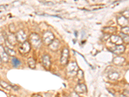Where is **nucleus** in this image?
Here are the masks:
<instances>
[{
  "instance_id": "nucleus-29",
  "label": "nucleus",
  "mask_w": 129,
  "mask_h": 97,
  "mask_svg": "<svg viewBox=\"0 0 129 97\" xmlns=\"http://www.w3.org/2000/svg\"><path fill=\"white\" fill-rule=\"evenodd\" d=\"M120 97H127L126 95H124V94H122L120 96Z\"/></svg>"
},
{
  "instance_id": "nucleus-27",
  "label": "nucleus",
  "mask_w": 129,
  "mask_h": 97,
  "mask_svg": "<svg viewBox=\"0 0 129 97\" xmlns=\"http://www.w3.org/2000/svg\"><path fill=\"white\" fill-rule=\"evenodd\" d=\"M70 97H80V96L77 94V93H76V92H73V93L71 94Z\"/></svg>"
},
{
  "instance_id": "nucleus-16",
  "label": "nucleus",
  "mask_w": 129,
  "mask_h": 97,
  "mask_svg": "<svg viewBox=\"0 0 129 97\" xmlns=\"http://www.w3.org/2000/svg\"><path fill=\"white\" fill-rule=\"evenodd\" d=\"M103 32H104V34H113L114 32H116L117 28L115 27H104L103 29Z\"/></svg>"
},
{
  "instance_id": "nucleus-5",
  "label": "nucleus",
  "mask_w": 129,
  "mask_h": 97,
  "mask_svg": "<svg viewBox=\"0 0 129 97\" xmlns=\"http://www.w3.org/2000/svg\"><path fill=\"white\" fill-rule=\"evenodd\" d=\"M68 56H69V51L68 49V48H63L62 52L61 58H60V62H61L62 65H66L67 63L68 60Z\"/></svg>"
},
{
  "instance_id": "nucleus-9",
  "label": "nucleus",
  "mask_w": 129,
  "mask_h": 97,
  "mask_svg": "<svg viewBox=\"0 0 129 97\" xmlns=\"http://www.w3.org/2000/svg\"><path fill=\"white\" fill-rule=\"evenodd\" d=\"M0 59L2 60V62L4 63H7L9 60L8 55L5 52L4 47L1 45H0Z\"/></svg>"
},
{
  "instance_id": "nucleus-17",
  "label": "nucleus",
  "mask_w": 129,
  "mask_h": 97,
  "mask_svg": "<svg viewBox=\"0 0 129 97\" xmlns=\"http://www.w3.org/2000/svg\"><path fill=\"white\" fill-rule=\"evenodd\" d=\"M6 38H7L8 42L11 45L14 46V45H16V43H17V40H16V36L14 35V34H10V35H7Z\"/></svg>"
},
{
  "instance_id": "nucleus-25",
  "label": "nucleus",
  "mask_w": 129,
  "mask_h": 97,
  "mask_svg": "<svg viewBox=\"0 0 129 97\" xmlns=\"http://www.w3.org/2000/svg\"><path fill=\"white\" fill-rule=\"evenodd\" d=\"M122 16L125 18L126 19H129V10H125V11H123L122 13H121Z\"/></svg>"
},
{
  "instance_id": "nucleus-8",
  "label": "nucleus",
  "mask_w": 129,
  "mask_h": 97,
  "mask_svg": "<svg viewBox=\"0 0 129 97\" xmlns=\"http://www.w3.org/2000/svg\"><path fill=\"white\" fill-rule=\"evenodd\" d=\"M111 51L112 52H114V54H121L122 53L124 52V50H125V47L123 45H116L114 47H112L110 49Z\"/></svg>"
},
{
  "instance_id": "nucleus-2",
  "label": "nucleus",
  "mask_w": 129,
  "mask_h": 97,
  "mask_svg": "<svg viewBox=\"0 0 129 97\" xmlns=\"http://www.w3.org/2000/svg\"><path fill=\"white\" fill-rule=\"evenodd\" d=\"M54 40H55V36L50 31H45L43 34L42 41L45 45H50Z\"/></svg>"
},
{
  "instance_id": "nucleus-30",
  "label": "nucleus",
  "mask_w": 129,
  "mask_h": 97,
  "mask_svg": "<svg viewBox=\"0 0 129 97\" xmlns=\"http://www.w3.org/2000/svg\"></svg>"
},
{
  "instance_id": "nucleus-4",
  "label": "nucleus",
  "mask_w": 129,
  "mask_h": 97,
  "mask_svg": "<svg viewBox=\"0 0 129 97\" xmlns=\"http://www.w3.org/2000/svg\"><path fill=\"white\" fill-rule=\"evenodd\" d=\"M66 70H67V73L69 74H77V72L78 71V66L76 62H72L68 63L66 67Z\"/></svg>"
},
{
  "instance_id": "nucleus-28",
  "label": "nucleus",
  "mask_w": 129,
  "mask_h": 97,
  "mask_svg": "<svg viewBox=\"0 0 129 97\" xmlns=\"http://www.w3.org/2000/svg\"><path fill=\"white\" fill-rule=\"evenodd\" d=\"M32 97H42V96L40 94H35L34 95H32Z\"/></svg>"
},
{
  "instance_id": "nucleus-19",
  "label": "nucleus",
  "mask_w": 129,
  "mask_h": 97,
  "mask_svg": "<svg viewBox=\"0 0 129 97\" xmlns=\"http://www.w3.org/2000/svg\"><path fill=\"white\" fill-rule=\"evenodd\" d=\"M120 36L123 40V42H124L126 44H129V35L124 34L122 33V32H120Z\"/></svg>"
},
{
  "instance_id": "nucleus-22",
  "label": "nucleus",
  "mask_w": 129,
  "mask_h": 97,
  "mask_svg": "<svg viewBox=\"0 0 129 97\" xmlns=\"http://www.w3.org/2000/svg\"><path fill=\"white\" fill-rule=\"evenodd\" d=\"M12 61L13 66H14V67H17L20 66V65H21V62L16 57H13Z\"/></svg>"
},
{
  "instance_id": "nucleus-7",
  "label": "nucleus",
  "mask_w": 129,
  "mask_h": 97,
  "mask_svg": "<svg viewBox=\"0 0 129 97\" xmlns=\"http://www.w3.org/2000/svg\"><path fill=\"white\" fill-rule=\"evenodd\" d=\"M42 64H43V67L46 69L48 70L50 68L51 66V60L50 57L49 55L48 54H45L42 58Z\"/></svg>"
},
{
  "instance_id": "nucleus-13",
  "label": "nucleus",
  "mask_w": 129,
  "mask_h": 97,
  "mask_svg": "<svg viewBox=\"0 0 129 97\" xmlns=\"http://www.w3.org/2000/svg\"><path fill=\"white\" fill-rule=\"evenodd\" d=\"M60 42L58 39H55V40L52 42L50 45H48L49 47V49L52 51H57L59 49V47H60Z\"/></svg>"
},
{
  "instance_id": "nucleus-15",
  "label": "nucleus",
  "mask_w": 129,
  "mask_h": 97,
  "mask_svg": "<svg viewBox=\"0 0 129 97\" xmlns=\"http://www.w3.org/2000/svg\"><path fill=\"white\" fill-rule=\"evenodd\" d=\"M108 78L111 80H117L120 78V74L115 71H109L108 73Z\"/></svg>"
},
{
  "instance_id": "nucleus-23",
  "label": "nucleus",
  "mask_w": 129,
  "mask_h": 97,
  "mask_svg": "<svg viewBox=\"0 0 129 97\" xmlns=\"http://www.w3.org/2000/svg\"><path fill=\"white\" fill-rule=\"evenodd\" d=\"M84 74H83V71L82 69H78L77 72V77L78 80H81L83 78Z\"/></svg>"
},
{
  "instance_id": "nucleus-18",
  "label": "nucleus",
  "mask_w": 129,
  "mask_h": 97,
  "mask_svg": "<svg viewBox=\"0 0 129 97\" xmlns=\"http://www.w3.org/2000/svg\"><path fill=\"white\" fill-rule=\"evenodd\" d=\"M28 65L30 69H35L36 67V61L33 58L30 57L28 59Z\"/></svg>"
},
{
  "instance_id": "nucleus-26",
  "label": "nucleus",
  "mask_w": 129,
  "mask_h": 97,
  "mask_svg": "<svg viewBox=\"0 0 129 97\" xmlns=\"http://www.w3.org/2000/svg\"><path fill=\"white\" fill-rule=\"evenodd\" d=\"M109 37H110V34H104V35H103V40H104V41H106V40H107L109 38Z\"/></svg>"
},
{
  "instance_id": "nucleus-24",
  "label": "nucleus",
  "mask_w": 129,
  "mask_h": 97,
  "mask_svg": "<svg viewBox=\"0 0 129 97\" xmlns=\"http://www.w3.org/2000/svg\"><path fill=\"white\" fill-rule=\"evenodd\" d=\"M121 32L124 34L129 35V27H124L121 29Z\"/></svg>"
},
{
  "instance_id": "nucleus-6",
  "label": "nucleus",
  "mask_w": 129,
  "mask_h": 97,
  "mask_svg": "<svg viewBox=\"0 0 129 97\" xmlns=\"http://www.w3.org/2000/svg\"><path fill=\"white\" fill-rule=\"evenodd\" d=\"M15 36L17 42H18L19 43H23L26 41V35L23 30H20L19 31H18Z\"/></svg>"
},
{
  "instance_id": "nucleus-12",
  "label": "nucleus",
  "mask_w": 129,
  "mask_h": 97,
  "mask_svg": "<svg viewBox=\"0 0 129 97\" xmlns=\"http://www.w3.org/2000/svg\"><path fill=\"white\" fill-rule=\"evenodd\" d=\"M110 42L112 43L115 44L116 45H122V43H123V40L121 38L120 36L118 35H112L110 36Z\"/></svg>"
},
{
  "instance_id": "nucleus-10",
  "label": "nucleus",
  "mask_w": 129,
  "mask_h": 97,
  "mask_svg": "<svg viewBox=\"0 0 129 97\" xmlns=\"http://www.w3.org/2000/svg\"><path fill=\"white\" fill-rule=\"evenodd\" d=\"M117 23L122 28L127 27L128 25V21L127 19H126L122 16L117 17Z\"/></svg>"
},
{
  "instance_id": "nucleus-11",
  "label": "nucleus",
  "mask_w": 129,
  "mask_h": 97,
  "mask_svg": "<svg viewBox=\"0 0 129 97\" xmlns=\"http://www.w3.org/2000/svg\"><path fill=\"white\" fill-rule=\"evenodd\" d=\"M86 86L84 83H78L76 86L74 91L77 94H83L86 92Z\"/></svg>"
},
{
  "instance_id": "nucleus-1",
  "label": "nucleus",
  "mask_w": 129,
  "mask_h": 97,
  "mask_svg": "<svg viewBox=\"0 0 129 97\" xmlns=\"http://www.w3.org/2000/svg\"><path fill=\"white\" fill-rule=\"evenodd\" d=\"M42 40L40 36L36 33H32L30 35L29 43L32 46L35 47L36 49H38L41 47Z\"/></svg>"
},
{
  "instance_id": "nucleus-20",
  "label": "nucleus",
  "mask_w": 129,
  "mask_h": 97,
  "mask_svg": "<svg viewBox=\"0 0 129 97\" xmlns=\"http://www.w3.org/2000/svg\"><path fill=\"white\" fill-rule=\"evenodd\" d=\"M4 49H5V52H6V54L8 56H15L16 55V52L14 51H13L12 49H10V48L7 47H4Z\"/></svg>"
},
{
  "instance_id": "nucleus-14",
  "label": "nucleus",
  "mask_w": 129,
  "mask_h": 97,
  "mask_svg": "<svg viewBox=\"0 0 129 97\" xmlns=\"http://www.w3.org/2000/svg\"><path fill=\"white\" fill-rule=\"evenodd\" d=\"M112 62L116 65L121 66V65H123L124 62H125V58L122 57V56H116V57L114 58V59L112 60Z\"/></svg>"
},
{
  "instance_id": "nucleus-3",
  "label": "nucleus",
  "mask_w": 129,
  "mask_h": 97,
  "mask_svg": "<svg viewBox=\"0 0 129 97\" xmlns=\"http://www.w3.org/2000/svg\"><path fill=\"white\" fill-rule=\"evenodd\" d=\"M31 49V45L30 44L29 42L25 41L24 43L22 44V45L19 47V51L21 54H27L30 52Z\"/></svg>"
},
{
  "instance_id": "nucleus-21",
  "label": "nucleus",
  "mask_w": 129,
  "mask_h": 97,
  "mask_svg": "<svg viewBox=\"0 0 129 97\" xmlns=\"http://www.w3.org/2000/svg\"><path fill=\"white\" fill-rule=\"evenodd\" d=\"M0 85L5 89L9 90L11 88V86L8 83H6V82L3 81V80H0Z\"/></svg>"
}]
</instances>
